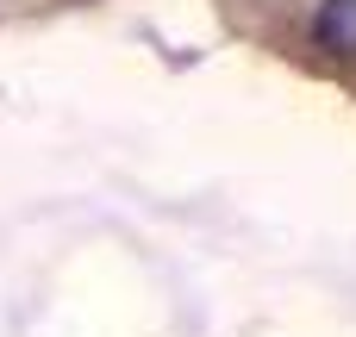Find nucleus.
Returning a JSON list of instances; mask_svg holds the SVG:
<instances>
[{
  "mask_svg": "<svg viewBox=\"0 0 356 337\" xmlns=\"http://www.w3.org/2000/svg\"><path fill=\"white\" fill-rule=\"evenodd\" d=\"M313 44L332 56H356V0H319L313 13Z\"/></svg>",
  "mask_w": 356,
  "mask_h": 337,
  "instance_id": "obj_1",
  "label": "nucleus"
}]
</instances>
